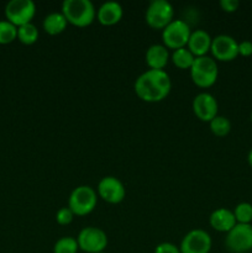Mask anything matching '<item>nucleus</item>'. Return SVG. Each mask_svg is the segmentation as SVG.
I'll list each match as a JSON object with an SVG mask.
<instances>
[{"mask_svg": "<svg viewBox=\"0 0 252 253\" xmlns=\"http://www.w3.org/2000/svg\"><path fill=\"white\" fill-rule=\"evenodd\" d=\"M133 89L141 100L158 103L168 96L172 89V82L166 71L148 69L137 77Z\"/></svg>", "mask_w": 252, "mask_h": 253, "instance_id": "obj_1", "label": "nucleus"}, {"mask_svg": "<svg viewBox=\"0 0 252 253\" xmlns=\"http://www.w3.org/2000/svg\"><path fill=\"white\" fill-rule=\"evenodd\" d=\"M62 14L68 24L85 27L95 20L96 10L90 0H64L62 2Z\"/></svg>", "mask_w": 252, "mask_h": 253, "instance_id": "obj_2", "label": "nucleus"}, {"mask_svg": "<svg viewBox=\"0 0 252 253\" xmlns=\"http://www.w3.org/2000/svg\"><path fill=\"white\" fill-rule=\"evenodd\" d=\"M190 71V78L193 83L199 88H209L214 85L219 76L217 63L212 57H195Z\"/></svg>", "mask_w": 252, "mask_h": 253, "instance_id": "obj_3", "label": "nucleus"}, {"mask_svg": "<svg viewBox=\"0 0 252 253\" xmlns=\"http://www.w3.org/2000/svg\"><path fill=\"white\" fill-rule=\"evenodd\" d=\"M98 194L89 185H79L72 190L68 199V208L77 216H85L96 208Z\"/></svg>", "mask_w": 252, "mask_h": 253, "instance_id": "obj_4", "label": "nucleus"}, {"mask_svg": "<svg viewBox=\"0 0 252 253\" xmlns=\"http://www.w3.org/2000/svg\"><path fill=\"white\" fill-rule=\"evenodd\" d=\"M146 22L155 30H163L174 20V9L168 0H152L145 14Z\"/></svg>", "mask_w": 252, "mask_h": 253, "instance_id": "obj_5", "label": "nucleus"}, {"mask_svg": "<svg viewBox=\"0 0 252 253\" xmlns=\"http://www.w3.org/2000/svg\"><path fill=\"white\" fill-rule=\"evenodd\" d=\"M190 34H192V30L189 25L183 20L175 19L162 30L163 44L173 51L187 47Z\"/></svg>", "mask_w": 252, "mask_h": 253, "instance_id": "obj_6", "label": "nucleus"}, {"mask_svg": "<svg viewBox=\"0 0 252 253\" xmlns=\"http://www.w3.org/2000/svg\"><path fill=\"white\" fill-rule=\"evenodd\" d=\"M225 246L232 253H246L252 250V225L236 224L225 237Z\"/></svg>", "mask_w": 252, "mask_h": 253, "instance_id": "obj_7", "label": "nucleus"}, {"mask_svg": "<svg viewBox=\"0 0 252 253\" xmlns=\"http://www.w3.org/2000/svg\"><path fill=\"white\" fill-rule=\"evenodd\" d=\"M79 250L86 253H100L108 246L105 231L95 226H88L81 230L77 237Z\"/></svg>", "mask_w": 252, "mask_h": 253, "instance_id": "obj_8", "label": "nucleus"}, {"mask_svg": "<svg viewBox=\"0 0 252 253\" xmlns=\"http://www.w3.org/2000/svg\"><path fill=\"white\" fill-rule=\"evenodd\" d=\"M35 14H36V4L32 0H11L5 6L6 20L16 27L30 24Z\"/></svg>", "mask_w": 252, "mask_h": 253, "instance_id": "obj_9", "label": "nucleus"}, {"mask_svg": "<svg viewBox=\"0 0 252 253\" xmlns=\"http://www.w3.org/2000/svg\"><path fill=\"white\" fill-rule=\"evenodd\" d=\"M179 250L180 253H209L211 237L205 230L194 229L183 237Z\"/></svg>", "mask_w": 252, "mask_h": 253, "instance_id": "obj_10", "label": "nucleus"}, {"mask_svg": "<svg viewBox=\"0 0 252 253\" xmlns=\"http://www.w3.org/2000/svg\"><path fill=\"white\" fill-rule=\"evenodd\" d=\"M210 52L217 61H234L239 56V42L229 35H217L212 39Z\"/></svg>", "mask_w": 252, "mask_h": 253, "instance_id": "obj_11", "label": "nucleus"}, {"mask_svg": "<svg viewBox=\"0 0 252 253\" xmlns=\"http://www.w3.org/2000/svg\"><path fill=\"white\" fill-rule=\"evenodd\" d=\"M98 195L109 204H119L125 199L126 189L120 179L113 175L101 178L98 183Z\"/></svg>", "mask_w": 252, "mask_h": 253, "instance_id": "obj_12", "label": "nucleus"}, {"mask_svg": "<svg viewBox=\"0 0 252 253\" xmlns=\"http://www.w3.org/2000/svg\"><path fill=\"white\" fill-rule=\"evenodd\" d=\"M193 113L199 120L204 123H210L215 116H217V100L210 93H199L192 103Z\"/></svg>", "mask_w": 252, "mask_h": 253, "instance_id": "obj_13", "label": "nucleus"}, {"mask_svg": "<svg viewBox=\"0 0 252 253\" xmlns=\"http://www.w3.org/2000/svg\"><path fill=\"white\" fill-rule=\"evenodd\" d=\"M124 10L120 2L105 1L96 10V19L104 26H113L123 19Z\"/></svg>", "mask_w": 252, "mask_h": 253, "instance_id": "obj_14", "label": "nucleus"}, {"mask_svg": "<svg viewBox=\"0 0 252 253\" xmlns=\"http://www.w3.org/2000/svg\"><path fill=\"white\" fill-rule=\"evenodd\" d=\"M211 41L212 39L205 30H195L190 34L187 48L194 54V57L207 56L208 52H210Z\"/></svg>", "mask_w": 252, "mask_h": 253, "instance_id": "obj_15", "label": "nucleus"}, {"mask_svg": "<svg viewBox=\"0 0 252 253\" xmlns=\"http://www.w3.org/2000/svg\"><path fill=\"white\" fill-rule=\"evenodd\" d=\"M168 61H169V52L165 44L155 43L148 47L146 51V63L150 69L165 71Z\"/></svg>", "mask_w": 252, "mask_h": 253, "instance_id": "obj_16", "label": "nucleus"}, {"mask_svg": "<svg viewBox=\"0 0 252 253\" xmlns=\"http://www.w3.org/2000/svg\"><path fill=\"white\" fill-rule=\"evenodd\" d=\"M210 226L219 232H229L237 224L234 211L226 208H219L214 210L209 217Z\"/></svg>", "mask_w": 252, "mask_h": 253, "instance_id": "obj_17", "label": "nucleus"}, {"mask_svg": "<svg viewBox=\"0 0 252 253\" xmlns=\"http://www.w3.org/2000/svg\"><path fill=\"white\" fill-rule=\"evenodd\" d=\"M67 25H68V21H67L66 16L62 14V11L51 12V14H48L44 17L43 22H42L43 30L47 34L51 35V36L62 34L67 29Z\"/></svg>", "mask_w": 252, "mask_h": 253, "instance_id": "obj_18", "label": "nucleus"}, {"mask_svg": "<svg viewBox=\"0 0 252 253\" xmlns=\"http://www.w3.org/2000/svg\"><path fill=\"white\" fill-rule=\"evenodd\" d=\"M170 59H172L173 64H174L177 68L190 69L192 68L193 63H194L195 57L187 47H183V48H178L175 49V51H173Z\"/></svg>", "mask_w": 252, "mask_h": 253, "instance_id": "obj_19", "label": "nucleus"}, {"mask_svg": "<svg viewBox=\"0 0 252 253\" xmlns=\"http://www.w3.org/2000/svg\"><path fill=\"white\" fill-rule=\"evenodd\" d=\"M39 30L32 22L17 27V40L27 46L36 43L39 40Z\"/></svg>", "mask_w": 252, "mask_h": 253, "instance_id": "obj_20", "label": "nucleus"}, {"mask_svg": "<svg viewBox=\"0 0 252 253\" xmlns=\"http://www.w3.org/2000/svg\"><path fill=\"white\" fill-rule=\"evenodd\" d=\"M210 131L217 137H225L231 131V123L227 118L217 115L209 123Z\"/></svg>", "mask_w": 252, "mask_h": 253, "instance_id": "obj_21", "label": "nucleus"}, {"mask_svg": "<svg viewBox=\"0 0 252 253\" xmlns=\"http://www.w3.org/2000/svg\"><path fill=\"white\" fill-rule=\"evenodd\" d=\"M17 39V27L7 20H0V44H7Z\"/></svg>", "mask_w": 252, "mask_h": 253, "instance_id": "obj_22", "label": "nucleus"}, {"mask_svg": "<svg viewBox=\"0 0 252 253\" xmlns=\"http://www.w3.org/2000/svg\"><path fill=\"white\" fill-rule=\"evenodd\" d=\"M78 250L77 239L71 236L61 237L53 246V253H77Z\"/></svg>", "mask_w": 252, "mask_h": 253, "instance_id": "obj_23", "label": "nucleus"}, {"mask_svg": "<svg viewBox=\"0 0 252 253\" xmlns=\"http://www.w3.org/2000/svg\"><path fill=\"white\" fill-rule=\"evenodd\" d=\"M235 219L237 224H251L252 221V205L250 203L242 202L235 207Z\"/></svg>", "mask_w": 252, "mask_h": 253, "instance_id": "obj_24", "label": "nucleus"}, {"mask_svg": "<svg viewBox=\"0 0 252 253\" xmlns=\"http://www.w3.org/2000/svg\"><path fill=\"white\" fill-rule=\"evenodd\" d=\"M74 216H76V215L73 214V211H72L68 207H63L57 211L56 221L58 222L59 225H62V226H66V225H69L73 221Z\"/></svg>", "mask_w": 252, "mask_h": 253, "instance_id": "obj_25", "label": "nucleus"}, {"mask_svg": "<svg viewBox=\"0 0 252 253\" xmlns=\"http://www.w3.org/2000/svg\"><path fill=\"white\" fill-rule=\"evenodd\" d=\"M155 253H180V250L170 242H162L156 246Z\"/></svg>", "mask_w": 252, "mask_h": 253, "instance_id": "obj_26", "label": "nucleus"}, {"mask_svg": "<svg viewBox=\"0 0 252 253\" xmlns=\"http://www.w3.org/2000/svg\"><path fill=\"white\" fill-rule=\"evenodd\" d=\"M220 6L226 12H235L240 6L239 0H220Z\"/></svg>", "mask_w": 252, "mask_h": 253, "instance_id": "obj_27", "label": "nucleus"}, {"mask_svg": "<svg viewBox=\"0 0 252 253\" xmlns=\"http://www.w3.org/2000/svg\"><path fill=\"white\" fill-rule=\"evenodd\" d=\"M239 54L244 57L252 56V42L247 40L239 42Z\"/></svg>", "mask_w": 252, "mask_h": 253, "instance_id": "obj_28", "label": "nucleus"}, {"mask_svg": "<svg viewBox=\"0 0 252 253\" xmlns=\"http://www.w3.org/2000/svg\"><path fill=\"white\" fill-rule=\"evenodd\" d=\"M247 161H249V165L251 166V168H252V148L250 150L249 155H247Z\"/></svg>", "mask_w": 252, "mask_h": 253, "instance_id": "obj_29", "label": "nucleus"}, {"mask_svg": "<svg viewBox=\"0 0 252 253\" xmlns=\"http://www.w3.org/2000/svg\"><path fill=\"white\" fill-rule=\"evenodd\" d=\"M251 123H252V113H251Z\"/></svg>", "mask_w": 252, "mask_h": 253, "instance_id": "obj_30", "label": "nucleus"}, {"mask_svg": "<svg viewBox=\"0 0 252 253\" xmlns=\"http://www.w3.org/2000/svg\"><path fill=\"white\" fill-rule=\"evenodd\" d=\"M100 253H105V252H100Z\"/></svg>", "mask_w": 252, "mask_h": 253, "instance_id": "obj_31", "label": "nucleus"}]
</instances>
